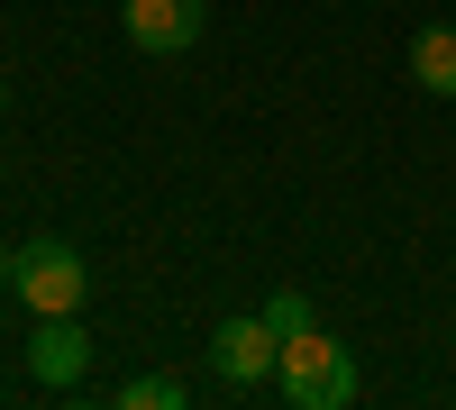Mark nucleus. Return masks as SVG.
Wrapping results in <instances>:
<instances>
[{
  "instance_id": "obj_1",
  "label": "nucleus",
  "mask_w": 456,
  "mask_h": 410,
  "mask_svg": "<svg viewBox=\"0 0 456 410\" xmlns=\"http://www.w3.org/2000/svg\"><path fill=\"white\" fill-rule=\"evenodd\" d=\"M274 383L292 410H347L356 401V356L329 338V328H301V338H283L274 356Z\"/></svg>"
},
{
  "instance_id": "obj_2",
  "label": "nucleus",
  "mask_w": 456,
  "mask_h": 410,
  "mask_svg": "<svg viewBox=\"0 0 456 410\" xmlns=\"http://www.w3.org/2000/svg\"><path fill=\"white\" fill-rule=\"evenodd\" d=\"M83 292H92V274H83V255H73L64 237H28V246H19V301H28L37 319L83 310Z\"/></svg>"
},
{
  "instance_id": "obj_3",
  "label": "nucleus",
  "mask_w": 456,
  "mask_h": 410,
  "mask_svg": "<svg viewBox=\"0 0 456 410\" xmlns=\"http://www.w3.org/2000/svg\"><path fill=\"white\" fill-rule=\"evenodd\" d=\"M119 28L137 55H192L210 28V0H119Z\"/></svg>"
},
{
  "instance_id": "obj_4",
  "label": "nucleus",
  "mask_w": 456,
  "mask_h": 410,
  "mask_svg": "<svg viewBox=\"0 0 456 410\" xmlns=\"http://www.w3.org/2000/svg\"><path fill=\"white\" fill-rule=\"evenodd\" d=\"M274 356H283V338L265 328V310L210 328V365H219V383H274Z\"/></svg>"
},
{
  "instance_id": "obj_5",
  "label": "nucleus",
  "mask_w": 456,
  "mask_h": 410,
  "mask_svg": "<svg viewBox=\"0 0 456 410\" xmlns=\"http://www.w3.org/2000/svg\"><path fill=\"white\" fill-rule=\"evenodd\" d=\"M28 374L46 383V392H73L92 374V338H83V319L55 310V319H37V338H28Z\"/></svg>"
},
{
  "instance_id": "obj_6",
  "label": "nucleus",
  "mask_w": 456,
  "mask_h": 410,
  "mask_svg": "<svg viewBox=\"0 0 456 410\" xmlns=\"http://www.w3.org/2000/svg\"><path fill=\"white\" fill-rule=\"evenodd\" d=\"M411 83L456 100V28H420V36H411Z\"/></svg>"
},
{
  "instance_id": "obj_7",
  "label": "nucleus",
  "mask_w": 456,
  "mask_h": 410,
  "mask_svg": "<svg viewBox=\"0 0 456 410\" xmlns=\"http://www.w3.org/2000/svg\"><path fill=\"white\" fill-rule=\"evenodd\" d=\"M183 401H192L183 374H137V383H119V410H183Z\"/></svg>"
},
{
  "instance_id": "obj_8",
  "label": "nucleus",
  "mask_w": 456,
  "mask_h": 410,
  "mask_svg": "<svg viewBox=\"0 0 456 410\" xmlns=\"http://www.w3.org/2000/svg\"><path fill=\"white\" fill-rule=\"evenodd\" d=\"M265 328H274V338H301V328H320V310H311V292H265Z\"/></svg>"
},
{
  "instance_id": "obj_9",
  "label": "nucleus",
  "mask_w": 456,
  "mask_h": 410,
  "mask_svg": "<svg viewBox=\"0 0 456 410\" xmlns=\"http://www.w3.org/2000/svg\"><path fill=\"white\" fill-rule=\"evenodd\" d=\"M0 292H19V255L10 246H0Z\"/></svg>"
},
{
  "instance_id": "obj_10",
  "label": "nucleus",
  "mask_w": 456,
  "mask_h": 410,
  "mask_svg": "<svg viewBox=\"0 0 456 410\" xmlns=\"http://www.w3.org/2000/svg\"><path fill=\"white\" fill-rule=\"evenodd\" d=\"M0 100H10V83H0Z\"/></svg>"
}]
</instances>
